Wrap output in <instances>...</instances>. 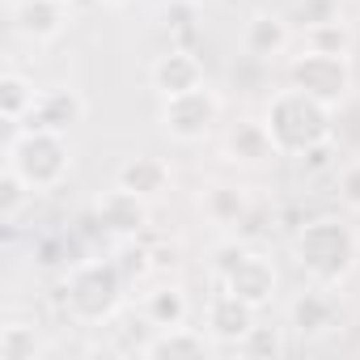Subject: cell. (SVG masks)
<instances>
[{"mask_svg": "<svg viewBox=\"0 0 360 360\" xmlns=\"http://www.w3.org/2000/svg\"><path fill=\"white\" fill-rule=\"evenodd\" d=\"M356 255H360V233L339 217H318L301 225V233L292 238V259L309 284L339 288V280L352 276Z\"/></svg>", "mask_w": 360, "mask_h": 360, "instance_id": "1", "label": "cell"}, {"mask_svg": "<svg viewBox=\"0 0 360 360\" xmlns=\"http://www.w3.org/2000/svg\"><path fill=\"white\" fill-rule=\"evenodd\" d=\"M123 288H127V276L119 271L115 259H72L60 280V305L72 322L98 326L119 314Z\"/></svg>", "mask_w": 360, "mask_h": 360, "instance_id": "2", "label": "cell"}, {"mask_svg": "<svg viewBox=\"0 0 360 360\" xmlns=\"http://www.w3.org/2000/svg\"><path fill=\"white\" fill-rule=\"evenodd\" d=\"M263 123H267L280 157H305L309 148L330 140V106L309 98L297 85H284V89L271 94Z\"/></svg>", "mask_w": 360, "mask_h": 360, "instance_id": "3", "label": "cell"}, {"mask_svg": "<svg viewBox=\"0 0 360 360\" xmlns=\"http://www.w3.org/2000/svg\"><path fill=\"white\" fill-rule=\"evenodd\" d=\"M5 165H13L34 191H56L72 174V144L64 131L43 127H9Z\"/></svg>", "mask_w": 360, "mask_h": 360, "instance_id": "4", "label": "cell"}, {"mask_svg": "<svg viewBox=\"0 0 360 360\" xmlns=\"http://www.w3.org/2000/svg\"><path fill=\"white\" fill-rule=\"evenodd\" d=\"M288 85L305 89L309 98H318V102H326L335 110L352 94V64H347V56L301 47V56L288 60Z\"/></svg>", "mask_w": 360, "mask_h": 360, "instance_id": "5", "label": "cell"}, {"mask_svg": "<svg viewBox=\"0 0 360 360\" xmlns=\"http://www.w3.org/2000/svg\"><path fill=\"white\" fill-rule=\"evenodd\" d=\"M217 119H221V98L208 89V81L195 85V89H187V94L161 98V131L169 140H178V144L204 140L217 127Z\"/></svg>", "mask_w": 360, "mask_h": 360, "instance_id": "6", "label": "cell"}, {"mask_svg": "<svg viewBox=\"0 0 360 360\" xmlns=\"http://www.w3.org/2000/svg\"><path fill=\"white\" fill-rule=\"evenodd\" d=\"M288 326L301 339H322L326 330L339 326V297L326 284H309L288 301Z\"/></svg>", "mask_w": 360, "mask_h": 360, "instance_id": "7", "label": "cell"}, {"mask_svg": "<svg viewBox=\"0 0 360 360\" xmlns=\"http://www.w3.org/2000/svg\"><path fill=\"white\" fill-rule=\"evenodd\" d=\"M94 212H98L102 229H106L110 238H119V242L140 238L144 225H148V200H140L136 191H127V187H119V183H115V191L98 195Z\"/></svg>", "mask_w": 360, "mask_h": 360, "instance_id": "8", "label": "cell"}, {"mask_svg": "<svg viewBox=\"0 0 360 360\" xmlns=\"http://www.w3.org/2000/svg\"><path fill=\"white\" fill-rule=\"evenodd\" d=\"M255 314L259 309L250 301H242L238 292H229L221 284V292H212V301L204 309V330L212 335V343H242L255 326Z\"/></svg>", "mask_w": 360, "mask_h": 360, "instance_id": "9", "label": "cell"}, {"mask_svg": "<svg viewBox=\"0 0 360 360\" xmlns=\"http://www.w3.org/2000/svg\"><path fill=\"white\" fill-rule=\"evenodd\" d=\"M221 284H225L229 292H238L242 301H250L255 309H263V305L276 297L280 276H276V267H271V259H267V255L246 250V255L233 263V271H229V276H221Z\"/></svg>", "mask_w": 360, "mask_h": 360, "instance_id": "10", "label": "cell"}, {"mask_svg": "<svg viewBox=\"0 0 360 360\" xmlns=\"http://www.w3.org/2000/svg\"><path fill=\"white\" fill-rule=\"evenodd\" d=\"M292 39H297V30H292L288 18H280V13H250L246 26H242V56L267 64V60L284 56L292 47Z\"/></svg>", "mask_w": 360, "mask_h": 360, "instance_id": "11", "label": "cell"}, {"mask_svg": "<svg viewBox=\"0 0 360 360\" xmlns=\"http://www.w3.org/2000/svg\"><path fill=\"white\" fill-rule=\"evenodd\" d=\"M148 77H153V89H157L161 98L187 94V89H195V85L208 81V77H204V60H200L191 47H169L165 56H157L153 68H148Z\"/></svg>", "mask_w": 360, "mask_h": 360, "instance_id": "12", "label": "cell"}, {"mask_svg": "<svg viewBox=\"0 0 360 360\" xmlns=\"http://www.w3.org/2000/svg\"><path fill=\"white\" fill-rule=\"evenodd\" d=\"M212 352V335L195 330V326H165V330H148V339L140 343V356L148 360H200Z\"/></svg>", "mask_w": 360, "mask_h": 360, "instance_id": "13", "label": "cell"}, {"mask_svg": "<svg viewBox=\"0 0 360 360\" xmlns=\"http://www.w3.org/2000/svg\"><path fill=\"white\" fill-rule=\"evenodd\" d=\"M85 119V98L77 94V89H64V85H56V89H39V102H34V110H30V119H26V127H43V131H72L77 123Z\"/></svg>", "mask_w": 360, "mask_h": 360, "instance_id": "14", "label": "cell"}, {"mask_svg": "<svg viewBox=\"0 0 360 360\" xmlns=\"http://www.w3.org/2000/svg\"><path fill=\"white\" fill-rule=\"evenodd\" d=\"M68 22V0H13V30L30 43H51Z\"/></svg>", "mask_w": 360, "mask_h": 360, "instance_id": "15", "label": "cell"}, {"mask_svg": "<svg viewBox=\"0 0 360 360\" xmlns=\"http://www.w3.org/2000/svg\"><path fill=\"white\" fill-rule=\"evenodd\" d=\"M225 157L238 161V165H263V161L280 157V148H276V140H271V131H267L263 119H242L225 136Z\"/></svg>", "mask_w": 360, "mask_h": 360, "instance_id": "16", "label": "cell"}, {"mask_svg": "<svg viewBox=\"0 0 360 360\" xmlns=\"http://www.w3.org/2000/svg\"><path fill=\"white\" fill-rule=\"evenodd\" d=\"M200 208H204V217H208L212 225H221V229H238V225L250 221V195H246V187H233V183H212V187L204 191Z\"/></svg>", "mask_w": 360, "mask_h": 360, "instance_id": "17", "label": "cell"}, {"mask_svg": "<svg viewBox=\"0 0 360 360\" xmlns=\"http://www.w3.org/2000/svg\"><path fill=\"white\" fill-rule=\"evenodd\" d=\"M119 187L136 191L140 200H157V195L169 191V165H165L161 157L140 153V157H131V161L119 165Z\"/></svg>", "mask_w": 360, "mask_h": 360, "instance_id": "18", "label": "cell"}, {"mask_svg": "<svg viewBox=\"0 0 360 360\" xmlns=\"http://www.w3.org/2000/svg\"><path fill=\"white\" fill-rule=\"evenodd\" d=\"M140 318L153 326V330H165V326H183L191 318V301L183 288H174V284H161L153 292H144L140 301Z\"/></svg>", "mask_w": 360, "mask_h": 360, "instance_id": "19", "label": "cell"}, {"mask_svg": "<svg viewBox=\"0 0 360 360\" xmlns=\"http://www.w3.org/2000/svg\"><path fill=\"white\" fill-rule=\"evenodd\" d=\"M34 102H39V89L26 72L18 68L0 72V119H5V127H26Z\"/></svg>", "mask_w": 360, "mask_h": 360, "instance_id": "20", "label": "cell"}, {"mask_svg": "<svg viewBox=\"0 0 360 360\" xmlns=\"http://www.w3.org/2000/svg\"><path fill=\"white\" fill-rule=\"evenodd\" d=\"M39 356H47V343L34 330V322L9 318L0 326V360H39Z\"/></svg>", "mask_w": 360, "mask_h": 360, "instance_id": "21", "label": "cell"}, {"mask_svg": "<svg viewBox=\"0 0 360 360\" xmlns=\"http://www.w3.org/2000/svg\"><path fill=\"white\" fill-rule=\"evenodd\" d=\"M34 195H39V191L26 183V178H22L13 165L0 169V221H5V225H13V221L22 217V208H26Z\"/></svg>", "mask_w": 360, "mask_h": 360, "instance_id": "22", "label": "cell"}, {"mask_svg": "<svg viewBox=\"0 0 360 360\" xmlns=\"http://www.w3.org/2000/svg\"><path fill=\"white\" fill-rule=\"evenodd\" d=\"M301 47H314V51H335V56H352V22H326V26H314V30H301Z\"/></svg>", "mask_w": 360, "mask_h": 360, "instance_id": "23", "label": "cell"}, {"mask_svg": "<svg viewBox=\"0 0 360 360\" xmlns=\"http://www.w3.org/2000/svg\"><path fill=\"white\" fill-rule=\"evenodd\" d=\"M339 18H343V0H297L292 13H288L297 34L314 30V26H326V22H339Z\"/></svg>", "mask_w": 360, "mask_h": 360, "instance_id": "24", "label": "cell"}, {"mask_svg": "<svg viewBox=\"0 0 360 360\" xmlns=\"http://www.w3.org/2000/svg\"><path fill=\"white\" fill-rule=\"evenodd\" d=\"M115 263H119V271L127 276V284H131V280H140V276H144V271L153 267L148 250H144V246H136V238L119 242V250H115Z\"/></svg>", "mask_w": 360, "mask_h": 360, "instance_id": "25", "label": "cell"}, {"mask_svg": "<svg viewBox=\"0 0 360 360\" xmlns=\"http://www.w3.org/2000/svg\"><path fill=\"white\" fill-rule=\"evenodd\" d=\"M238 347H242L246 356H280V352H284V339H280L276 326H259V322H255L250 335H246Z\"/></svg>", "mask_w": 360, "mask_h": 360, "instance_id": "26", "label": "cell"}, {"mask_svg": "<svg viewBox=\"0 0 360 360\" xmlns=\"http://www.w3.org/2000/svg\"><path fill=\"white\" fill-rule=\"evenodd\" d=\"M335 187H339V200H343V208L360 212V157H352V161H343V165H339Z\"/></svg>", "mask_w": 360, "mask_h": 360, "instance_id": "27", "label": "cell"}, {"mask_svg": "<svg viewBox=\"0 0 360 360\" xmlns=\"http://www.w3.org/2000/svg\"><path fill=\"white\" fill-rule=\"evenodd\" d=\"M102 5H115V9H119V5H127V0H102Z\"/></svg>", "mask_w": 360, "mask_h": 360, "instance_id": "28", "label": "cell"}]
</instances>
